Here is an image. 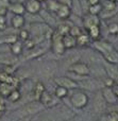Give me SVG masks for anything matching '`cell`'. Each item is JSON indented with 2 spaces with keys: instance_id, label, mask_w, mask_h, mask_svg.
<instances>
[{
  "instance_id": "3",
  "label": "cell",
  "mask_w": 118,
  "mask_h": 121,
  "mask_svg": "<svg viewBox=\"0 0 118 121\" xmlns=\"http://www.w3.org/2000/svg\"><path fill=\"white\" fill-rule=\"evenodd\" d=\"M50 37H51V51L55 55H63L66 52V49L64 47L63 40H62L63 36L60 35L54 30V31H52Z\"/></svg>"
},
{
  "instance_id": "9",
  "label": "cell",
  "mask_w": 118,
  "mask_h": 121,
  "mask_svg": "<svg viewBox=\"0 0 118 121\" xmlns=\"http://www.w3.org/2000/svg\"><path fill=\"white\" fill-rule=\"evenodd\" d=\"M93 46H94V49H95L97 52H99L101 55H104L105 53L110 52L111 50L114 49V46H113L110 42L101 40V39L95 40V42L93 43Z\"/></svg>"
},
{
  "instance_id": "27",
  "label": "cell",
  "mask_w": 118,
  "mask_h": 121,
  "mask_svg": "<svg viewBox=\"0 0 118 121\" xmlns=\"http://www.w3.org/2000/svg\"><path fill=\"white\" fill-rule=\"evenodd\" d=\"M69 94V90L65 87H62V86H57L54 89V96L57 97L59 100H62V99H65L66 97Z\"/></svg>"
},
{
  "instance_id": "45",
  "label": "cell",
  "mask_w": 118,
  "mask_h": 121,
  "mask_svg": "<svg viewBox=\"0 0 118 121\" xmlns=\"http://www.w3.org/2000/svg\"><path fill=\"white\" fill-rule=\"evenodd\" d=\"M115 84H118V78H117L116 80H115Z\"/></svg>"
},
{
  "instance_id": "23",
  "label": "cell",
  "mask_w": 118,
  "mask_h": 121,
  "mask_svg": "<svg viewBox=\"0 0 118 121\" xmlns=\"http://www.w3.org/2000/svg\"><path fill=\"white\" fill-rule=\"evenodd\" d=\"M71 26H72V23L70 22V21L64 20L63 22H61L59 26H57V28L55 29V31L62 36L67 35V34L69 33V30H70V28H71Z\"/></svg>"
},
{
  "instance_id": "35",
  "label": "cell",
  "mask_w": 118,
  "mask_h": 121,
  "mask_svg": "<svg viewBox=\"0 0 118 121\" xmlns=\"http://www.w3.org/2000/svg\"><path fill=\"white\" fill-rule=\"evenodd\" d=\"M114 84H115V81L113 79H111V78H109V77H106L105 79L103 80V86L104 87H111L112 88Z\"/></svg>"
},
{
  "instance_id": "33",
  "label": "cell",
  "mask_w": 118,
  "mask_h": 121,
  "mask_svg": "<svg viewBox=\"0 0 118 121\" xmlns=\"http://www.w3.org/2000/svg\"><path fill=\"white\" fill-rule=\"evenodd\" d=\"M18 38L21 40V42H25V40H27L28 38H30V33H29V31L20 29V31H19V34H18Z\"/></svg>"
},
{
  "instance_id": "43",
  "label": "cell",
  "mask_w": 118,
  "mask_h": 121,
  "mask_svg": "<svg viewBox=\"0 0 118 121\" xmlns=\"http://www.w3.org/2000/svg\"><path fill=\"white\" fill-rule=\"evenodd\" d=\"M3 115H4V113H2V112H0V119H1V118L3 117Z\"/></svg>"
},
{
  "instance_id": "29",
  "label": "cell",
  "mask_w": 118,
  "mask_h": 121,
  "mask_svg": "<svg viewBox=\"0 0 118 121\" xmlns=\"http://www.w3.org/2000/svg\"><path fill=\"white\" fill-rule=\"evenodd\" d=\"M10 3V0H0V15L5 16L8 14Z\"/></svg>"
},
{
  "instance_id": "11",
  "label": "cell",
  "mask_w": 118,
  "mask_h": 121,
  "mask_svg": "<svg viewBox=\"0 0 118 121\" xmlns=\"http://www.w3.org/2000/svg\"><path fill=\"white\" fill-rule=\"evenodd\" d=\"M100 23H101V20H100V17L98 15H92L87 13L83 17V26L86 30L89 29L91 27H94V26H100Z\"/></svg>"
},
{
  "instance_id": "6",
  "label": "cell",
  "mask_w": 118,
  "mask_h": 121,
  "mask_svg": "<svg viewBox=\"0 0 118 121\" xmlns=\"http://www.w3.org/2000/svg\"><path fill=\"white\" fill-rule=\"evenodd\" d=\"M39 101L43 103L46 108H52V107H55L60 104V100L57 98L55 96H52L49 91L45 90L44 92L42 94L39 98Z\"/></svg>"
},
{
  "instance_id": "46",
  "label": "cell",
  "mask_w": 118,
  "mask_h": 121,
  "mask_svg": "<svg viewBox=\"0 0 118 121\" xmlns=\"http://www.w3.org/2000/svg\"><path fill=\"white\" fill-rule=\"evenodd\" d=\"M116 39H117V40H118V33H117V34H116Z\"/></svg>"
},
{
  "instance_id": "47",
  "label": "cell",
  "mask_w": 118,
  "mask_h": 121,
  "mask_svg": "<svg viewBox=\"0 0 118 121\" xmlns=\"http://www.w3.org/2000/svg\"><path fill=\"white\" fill-rule=\"evenodd\" d=\"M112 1H114V2H117V1H118V0H112Z\"/></svg>"
},
{
  "instance_id": "49",
  "label": "cell",
  "mask_w": 118,
  "mask_h": 121,
  "mask_svg": "<svg viewBox=\"0 0 118 121\" xmlns=\"http://www.w3.org/2000/svg\"><path fill=\"white\" fill-rule=\"evenodd\" d=\"M0 73H1V71H0Z\"/></svg>"
},
{
  "instance_id": "19",
  "label": "cell",
  "mask_w": 118,
  "mask_h": 121,
  "mask_svg": "<svg viewBox=\"0 0 118 121\" xmlns=\"http://www.w3.org/2000/svg\"><path fill=\"white\" fill-rule=\"evenodd\" d=\"M10 51L14 56H18L22 53L23 51V43L21 40L17 39L16 42H14L13 44L10 45Z\"/></svg>"
},
{
  "instance_id": "50",
  "label": "cell",
  "mask_w": 118,
  "mask_h": 121,
  "mask_svg": "<svg viewBox=\"0 0 118 121\" xmlns=\"http://www.w3.org/2000/svg\"><path fill=\"white\" fill-rule=\"evenodd\" d=\"M2 121H3V120H2Z\"/></svg>"
},
{
  "instance_id": "28",
  "label": "cell",
  "mask_w": 118,
  "mask_h": 121,
  "mask_svg": "<svg viewBox=\"0 0 118 121\" xmlns=\"http://www.w3.org/2000/svg\"><path fill=\"white\" fill-rule=\"evenodd\" d=\"M88 13L92 15H98L99 16L101 14V12L103 11L102 9V4L101 3H97V4H93V5H89L88 6Z\"/></svg>"
},
{
  "instance_id": "30",
  "label": "cell",
  "mask_w": 118,
  "mask_h": 121,
  "mask_svg": "<svg viewBox=\"0 0 118 121\" xmlns=\"http://www.w3.org/2000/svg\"><path fill=\"white\" fill-rule=\"evenodd\" d=\"M60 6V2L57 0H48V3H47V9L50 13H54L57 12V8Z\"/></svg>"
},
{
  "instance_id": "31",
  "label": "cell",
  "mask_w": 118,
  "mask_h": 121,
  "mask_svg": "<svg viewBox=\"0 0 118 121\" xmlns=\"http://www.w3.org/2000/svg\"><path fill=\"white\" fill-rule=\"evenodd\" d=\"M108 31H109V33L110 34L116 36V34L118 33V22L117 21H112V22L109 23Z\"/></svg>"
},
{
  "instance_id": "42",
  "label": "cell",
  "mask_w": 118,
  "mask_h": 121,
  "mask_svg": "<svg viewBox=\"0 0 118 121\" xmlns=\"http://www.w3.org/2000/svg\"><path fill=\"white\" fill-rule=\"evenodd\" d=\"M30 121H38V118H37V117H35V118L32 117V118H31V120H30Z\"/></svg>"
},
{
  "instance_id": "7",
  "label": "cell",
  "mask_w": 118,
  "mask_h": 121,
  "mask_svg": "<svg viewBox=\"0 0 118 121\" xmlns=\"http://www.w3.org/2000/svg\"><path fill=\"white\" fill-rule=\"evenodd\" d=\"M53 81L57 84V86L65 87V88H67L68 90H72V89L79 88L78 83L69 77H55L54 79H53Z\"/></svg>"
},
{
  "instance_id": "20",
  "label": "cell",
  "mask_w": 118,
  "mask_h": 121,
  "mask_svg": "<svg viewBox=\"0 0 118 121\" xmlns=\"http://www.w3.org/2000/svg\"><path fill=\"white\" fill-rule=\"evenodd\" d=\"M12 27L16 30H20L26 25V18L23 15H14L12 18Z\"/></svg>"
},
{
  "instance_id": "24",
  "label": "cell",
  "mask_w": 118,
  "mask_h": 121,
  "mask_svg": "<svg viewBox=\"0 0 118 121\" xmlns=\"http://www.w3.org/2000/svg\"><path fill=\"white\" fill-rule=\"evenodd\" d=\"M62 40H63L64 47H65L66 50H68V49H74V48H76V47H77L76 37L69 35V34H67V35H64L63 37H62Z\"/></svg>"
},
{
  "instance_id": "37",
  "label": "cell",
  "mask_w": 118,
  "mask_h": 121,
  "mask_svg": "<svg viewBox=\"0 0 118 121\" xmlns=\"http://www.w3.org/2000/svg\"><path fill=\"white\" fill-rule=\"evenodd\" d=\"M57 1L61 4H65V5H68V6H70V8L72 6V3H74L72 0H57Z\"/></svg>"
},
{
  "instance_id": "14",
  "label": "cell",
  "mask_w": 118,
  "mask_h": 121,
  "mask_svg": "<svg viewBox=\"0 0 118 121\" xmlns=\"http://www.w3.org/2000/svg\"><path fill=\"white\" fill-rule=\"evenodd\" d=\"M55 15H57V18L61 19V20H67L70 17V15H71V8L68 5H65V4L60 3V6L57 8V12H55Z\"/></svg>"
},
{
  "instance_id": "8",
  "label": "cell",
  "mask_w": 118,
  "mask_h": 121,
  "mask_svg": "<svg viewBox=\"0 0 118 121\" xmlns=\"http://www.w3.org/2000/svg\"><path fill=\"white\" fill-rule=\"evenodd\" d=\"M93 107H94L95 113H98V114L104 112L105 111V108H106V102H105V100L103 99V97H102L101 91H100V90H98V91L96 92V95L94 96Z\"/></svg>"
},
{
  "instance_id": "16",
  "label": "cell",
  "mask_w": 118,
  "mask_h": 121,
  "mask_svg": "<svg viewBox=\"0 0 118 121\" xmlns=\"http://www.w3.org/2000/svg\"><path fill=\"white\" fill-rule=\"evenodd\" d=\"M76 42H77V47H81V48H85V47L91 45V37L88 36L87 32H82L78 37H76Z\"/></svg>"
},
{
  "instance_id": "40",
  "label": "cell",
  "mask_w": 118,
  "mask_h": 121,
  "mask_svg": "<svg viewBox=\"0 0 118 121\" xmlns=\"http://www.w3.org/2000/svg\"><path fill=\"white\" fill-rule=\"evenodd\" d=\"M112 89H113V91H114V94L116 95V97L118 98V84H114L113 87H112Z\"/></svg>"
},
{
  "instance_id": "2",
  "label": "cell",
  "mask_w": 118,
  "mask_h": 121,
  "mask_svg": "<svg viewBox=\"0 0 118 121\" xmlns=\"http://www.w3.org/2000/svg\"><path fill=\"white\" fill-rule=\"evenodd\" d=\"M78 83V87H81L83 90H87V91H98L101 88H103V84L98 83V79H91L88 77L83 78L80 80Z\"/></svg>"
},
{
  "instance_id": "32",
  "label": "cell",
  "mask_w": 118,
  "mask_h": 121,
  "mask_svg": "<svg viewBox=\"0 0 118 121\" xmlns=\"http://www.w3.org/2000/svg\"><path fill=\"white\" fill-rule=\"evenodd\" d=\"M82 29H81L80 27H78V26H74L72 25L71 26V28H70V30H69V35H71V36H74V37H78L79 35H80L81 33H82Z\"/></svg>"
},
{
  "instance_id": "26",
  "label": "cell",
  "mask_w": 118,
  "mask_h": 121,
  "mask_svg": "<svg viewBox=\"0 0 118 121\" xmlns=\"http://www.w3.org/2000/svg\"><path fill=\"white\" fill-rule=\"evenodd\" d=\"M21 99V92L18 88H14V89L11 91V94L9 95V97L6 98V100L9 102H12V103H16L18 101H20Z\"/></svg>"
},
{
  "instance_id": "5",
  "label": "cell",
  "mask_w": 118,
  "mask_h": 121,
  "mask_svg": "<svg viewBox=\"0 0 118 121\" xmlns=\"http://www.w3.org/2000/svg\"><path fill=\"white\" fill-rule=\"evenodd\" d=\"M68 71L79 77H89L91 75V70H89V65L83 62H76L71 64L68 68Z\"/></svg>"
},
{
  "instance_id": "25",
  "label": "cell",
  "mask_w": 118,
  "mask_h": 121,
  "mask_svg": "<svg viewBox=\"0 0 118 121\" xmlns=\"http://www.w3.org/2000/svg\"><path fill=\"white\" fill-rule=\"evenodd\" d=\"M102 56H103V59H104V62L118 65V51L115 48L113 49V50H111L110 52H108L104 55H102Z\"/></svg>"
},
{
  "instance_id": "48",
  "label": "cell",
  "mask_w": 118,
  "mask_h": 121,
  "mask_svg": "<svg viewBox=\"0 0 118 121\" xmlns=\"http://www.w3.org/2000/svg\"><path fill=\"white\" fill-rule=\"evenodd\" d=\"M115 49H116V50H117V51H118V48H115Z\"/></svg>"
},
{
  "instance_id": "41",
  "label": "cell",
  "mask_w": 118,
  "mask_h": 121,
  "mask_svg": "<svg viewBox=\"0 0 118 121\" xmlns=\"http://www.w3.org/2000/svg\"><path fill=\"white\" fill-rule=\"evenodd\" d=\"M87 3L89 5H93V4H97V3H100V0H86Z\"/></svg>"
},
{
  "instance_id": "18",
  "label": "cell",
  "mask_w": 118,
  "mask_h": 121,
  "mask_svg": "<svg viewBox=\"0 0 118 121\" xmlns=\"http://www.w3.org/2000/svg\"><path fill=\"white\" fill-rule=\"evenodd\" d=\"M14 88L15 87L12 84L6 83V82H0V97L3 99H6Z\"/></svg>"
},
{
  "instance_id": "22",
  "label": "cell",
  "mask_w": 118,
  "mask_h": 121,
  "mask_svg": "<svg viewBox=\"0 0 118 121\" xmlns=\"http://www.w3.org/2000/svg\"><path fill=\"white\" fill-rule=\"evenodd\" d=\"M45 86L42 82H36L32 89V95H33V100H39L42 94L45 91Z\"/></svg>"
},
{
  "instance_id": "15",
  "label": "cell",
  "mask_w": 118,
  "mask_h": 121,
  "mask_svg": "<svg viewBox=\"0 0 118 121\" xmlns=\"http://www.w3.org/2000/svg\"><path fill=\"white\" fill-rule=\"evenodd\" d=\"M9 12H11L14 15H23L26 13L23 2H20V1L11 2L10 5H9Z\"/></svg>"
},
{
  "instance_id": "17",
  "label": "cell",
  "mask_w": 118,
  "mask_h": 121,
  "mask_svg": "<svg viewBox=\"0 0 118 121\" xmlns=\"http://www.w3.org/2000/svg\"><path fill=\"white\" fill-rule=\"evenodd\" d=\"M43 73L45 77H52L57 71V64L54 62H47L43 65Z\"/></svg>"
},
{
  "instance_id": "10",
  "label": "cell",
  "mask_w": 118,
  "mask_h": 121,
  "mask_svg": "<svg viewBox=\"0 0 118 121\" xmlns=\"http://www.w3.org/2000/svg\"><path fill=\"white\" fill-rule=\"evenodd\" d=\"M26 12L31 15H35L42 11V3L38 2L37 0H26L23 2Z\"/></svg>"
},
{
  "instance_id": "21",
  "label": "cell",
  "mask_w": 118,
  "mask_h": 121,
  "mask_svg": "<svg viewBox=\"0 0 118 121\" xmlns=\"http://www.w3.org/2000/svg\"><path fill=\"white\" fill-rule=\"evenodd\" d=\"M86 32H87L88 36L91 37V39L93 40V42L100 39V37H101V29H100V26H94V27H91L89 29L86 30Z\"/></svg>"
},
{
  "instance_id": "13",
  "label": "cell",
  "mask_w": 118,
  "mask_h": 121,
  "mask_svg": "<svg viewBox=\"0 0 118 121\" xmlns=\"http://www.w3.org/2000/svg\"><path fill=\"white\" fill-rule=\"evenodd\" d=\"M103 68H104V71H105L106 77L113 79L114 81L118 78V65L104 62L103 63Z\"/></svg>"
},
{
  "instance_id": "4",
  "label": "cell",
  "mask_w": 118,
  "mask_h": 121,
  "mask_svg": "<svg viewBox=\"0 0 118 121\" xmlns=\"http://www.w3.org/2000/svg\"><path fill=\"white\" fill-rule=\"evenodd\" d=\"M46 109V107L43 105V103L39 100H33L30 101L29 103L23 105L22 111L25 113V115L28 116H35L40 114L42 112H44Z\"/></svg>"
},
{
  "instance_id": "44",
  "label": "cell",
  "mask_w": 118,
  "mask_h": 121,
  "mask_svg": "<svg viewBox=\"0 0 118 121\" xmlns=\"http://www.w3.org/2000/svg\"><path fill=\"white\" fill-rule=\"evenodd\" d=\"M38 2H40V3H42V2H45V1H47V0H37Z\"/></svg>"
},
{
  "instance_id": "1",
  "label": "cell",
  "mask_w": 118,
  "mask_h": 121,
  "mask_svg": "<svg viewBox=\"0 0 118 121\" xmlns=\"http://www.w3.org/2000/svg\"><path fill=\"white\" fill-rule=\"evenodd\" d=\"M89 98L86 95V92L82 91V90H78L71 94L69 97V103L74 108L76 109H83L87 106L88 104Z\"/></svg>"
},
{
  "instance_id": "34",
  "label": "cell",
  "mask_w": 118,
  "mask_h": 121,
  "mask_svg": "<svg viewBox=\"0 0 118 121\" xmlns=\"http://www.w3.org/2000/svg\"><path fill=\"white\" fill-rule=\"evenodd\" d=\"M106 121H118V112H112L108 114Z\"/></svg>"
},
{
  "instance_id": "38",
  "label": "cell",
  "mask_w": 118,
  "mask_h": 121,
  "mask_svg": "<svg viewBox=\"0 0 118 121\" xmlns=\"http://www.w3.org/2000/svg\"><path fill=\"white\" fill-rule=\"evenodd\" d=\"M31 118H32V116H22V117H18L16 120H14V121H30L31 120Z\"/></svg>"
},
{
  "instance_id": "36",
  "label": "cell",
  "mask_w": 118,
  "mask_h": 121,
  "mask_svg": "<svg viewBox=\"0 0 118 121\" xmlns=\"http://www.w3.org/2000/svg\"><path fill=\"white\" fill-rule=\"evenodd\" d=\"M6 28V19L5 16H2L0 15V31H3Z\"/></svg>"
},
{
  "instance_id": "39",
  "label": "cell",
  "mask_w": 118,
  "mask_h": 121,
  "mask_svg": "<svg viewBox=\"0 0 118 121\" xmlns=\"http://www.w3.org/2000/svg\"><path fill=\"white\" fill-rule=\"evenodd\" d=\"M6 105L4 104V103H2V102H0V112H2V113H5L6 112Z\"/></svg>"
},
{
  "instance_id": "12",
  "label": "cell",
  "mask_w": 118,
  "mask_h": 121,
  "mask_svg": "<svg viewBox=\"0 0 118 121\" xmlns=\"http://www.w3.org/2000/svg\"><path fill=\"white\" fill-rule=\"evenodd\" d=\"M100 91H101V95L103 97V99L105 100L106 104H116L117 103L118 98L111 87H103L100 89Z\"/></svg>"
}]
</instances>
